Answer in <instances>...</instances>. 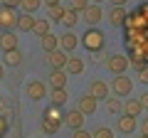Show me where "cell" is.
<instances>
[{
    "instance_id": "4316f807",
    "label": "cell",
    "mask_w": 148,
    "mask_h": 138,
    "mask_svg": "<svg viewBox=\"0 0 148 138\" xmlns=\"http://www.w3.org/2000/svg\"><path fill=\"white\" fill-rule=\"evenodd\" d=\"M64 10H67V8H62V5H59V3H57V5H52V8H49V20H52V22H62V17H64Z\"/></svg>"
},
{
    "instance_id": "277c9868",
    "label": "cell",
    "mask_w": 148,
    "mask_h": 138,
    "mask_svg": "<svg viewBox=\"0 0 148 138\" xmlns=\"http://www.w3.org/2000/svg\"><path fill=\"white\" fill-rule=\"evenodd\" d=\"M111 91L116 96H128L133 91V81L128 79V77H123V74H116L114 81H111Z\"/></svg>"
},
{
    "instance_id": "1f68e13d",
    "label": "cell",
    "mask_w": 148,
    "mask_h": 138,
    "mask_svg": "<svg viewBox=\"0 0 148 138\" xmlns=\"http://www.w3.org/2000/svg\"><path fill=\"white\" fill-rule=\"evenodd\" d=\"M72 138H91V133L84 131V126H82V128H77V131L72 133Z\"/></svg>"
},
{
    "instance_id": "ab89813d",
    "label": "cell",
    "mask_w": 148,
    "mask_h": 138,
    "mask_svg": "<svg viewBox=\"0 0 148 138\" xmlns=\"http://www.w3.org/2000/svg\"><path fill=\"white\" fill-rule=\"evenodd\" d=\"M91 3H99V5H101V3H104V0H91Z\"/></svg>"
},
{
    "instance_id": "3957f363",
    "label": "cell",
    "mask_w": 148,
    "mask_h": 138,
    "mask_svg": "<svg viewBox=\"0 0 148 138\" xmlns=\"http://www.w3.org/2000/svg\"><path fill=\"white\" fill-rule=\"evenodd\" d=\"M17 12H15V8H10V5H3L0 8V30H15L17 27Z\"/></svg>"
},
{
    "instance_id": "5bb4252c",
    "label": "cell",
    "mask_w": 148,
    "mask_h": 138,
    "mask_svg": "<svg viewBox=\"0 0 148 138\" xmlns=\"http://www.w3.org/2000/svg\"><path fill=\"white\" fill-rule=\"evenodd\" d=\"M35 12H22L20 17H17V30L20 32H32L35 30V22H37V17H32Z\"/></svg>"
},
{
    "instance_id": "d6a6232c",
    "label": "cell",
    "mask_w": 148,
    "mask_h": 138,
    "mask_svg": "<svg viewBox=\"0 0 148 138\" xmlns=\"http://www.w3.org/2000/svg\"><path fill=\"white\" fill-rule=\"evenodd\" d=\"M22 0H3V5H10V8H20Z\"/></svg>"
},
{
    "instance_id": "f35d334b",
    "label": "cell",
    "mask_w": 148,
    "mask_h": 138,
    "mask_svg": "<svg viewBox=\"0 0 148 138\" xmlns=\"http://www.w3.org/2000/svg\"><path fill=\"white\" fill-rule=\"evenodd\" d=\"M5 77V64H0V79Z\"/></svg>"
},
{
    "instance_id": "ba28073f",
    "label": "cell",
    "mask_w": 148,
    "mask_h": 138,
    "mask_svg": "<svg viewBox=\"0 0 148 138\" xmlns=\"http://www.w3.org/2000/svg\"><path fill=\"white\" fill-rule=\"evenodd\" d=\"M119 131L123 133V136H131L133 131L138 128V121H136V116H131V113H123V116H119Z\"/></svg>"
},
{
    "instance_id": "7402d4cb",
    "label": "cell",
    "mask_w": 148,
    "mask_h": 138,
    "mask_svg": "<svg viewBox=\"0 0 148 138\" xmlns=\"http://www.w3.org/2000/svg\"><path fill=\"white\" fill-rule=\"evenodd\" d=\"M42 116H45V118H52V121H62V123H64V111L57 106V104H49V106L45 109Z\"/></svg>"
},
{
    "instance_id": "83f0119b",
    "label": "cell",
    "mask_w": 148,
    "mask_h": 138,
    "mask_svg": "<svg viewBox=\"0 0 148 138\" xmlns=\"http://www.w3.org/2000/svg\"><path fill=\"white\" fill-rule=\"evenodd\" d=\"M91 138H114V131H111L109 126H99V128H94Z\"/></svg>"
},
{
    "instance_id": "8d00e7d4",
    "label": "cell",
    "mask_w": 148,
    "mask_h": 138,
    "mask_svg": "<svg viewBox=\"0 0 148 138\" xmlns=\"http://www.w3.org/2000/svg\"><path fill=\"white\" fill-rule=\"evenodd\" d=\"M109 3H111V5H126L128 0H109Z\"/></svg>"
},
{
    "instance_id": "e0dca14e",
    "label": "cell",
    "mask_w": 148,
    "mask_h": 138,
    "mask_svg": "<svg viewBox=\"0 0 148 138\" xmlns=\"http://www.w3.org/2000/svg\"><path fill=\"white\" fill-rule=\"evenodd\" d=\"M17 47V37L12 30H3V35H0V49L3 52H8V49H15Z\"/></svg>"
},
{
    "instance_id": "e575fe53",
    "label": "cell",
    "mask_w": 148,
    "mask_h": 138,
    "mask_svg": "<svg viewBox=\"0 0 148 138\" xmlns=\"http://www.w3.org/2000/svg\"><path fill=\"white\" fill-rule=\"evenodd\" d=\"M5 126H8V121L0 116V138H3V133H5Z\"/></svg>"
},
{
    "instance_id": "52a82bcc",
    "label": "cell",
    "mask_w": 148,
    "mask_h": 138,
    "mask_svg": "<svg viewBox=\"0 0 148 138\" xmlns=\"http://www.w3.org/2000/svg\"><path fill=\"white\" fill-rule=\"evenodd\" d=\"M84 118H86L84 111H79V109H69V111L64 113V126H69L72 131H77V128L84 126Z\"/></svg>"
},
{
    "instance_id": "7bdbcfd3",
    "label": "cell",
    "mask_w": 148,
    "mask_h": 138,
    "mask_svg": "<svg viewBox=\"0 0 148 138\" xmlns=\"http://www.w3.org/2000/svg\"><path fill=\"white\" fill-rule=\"evenodd\" d=\"M126 138H128V136H126Z\"/></svg>"
},
{
    "instance_id": "9a60e30c",
    "label": "cell",
    "mask_w": 148,
    "mask_h": 138,
    "mask_svg": "<svg viewBox=\"0 0 148 138\" xmlns=\"http://www.w3.org/2000/svg\"><path fill=\"white\" fill-rule=\"evenodd\" d=\"M3 64H5V67H20V64H22V52L17 47L3 52Z\"/></svg>"
},
{
    "instance_id": "8992f818",
    "label": "cell",
    "mask_w": 148,
    "mask_h": 138,
    "mask_svg": "<svg viewBox=\"0 0 148 138\" xmlns=\"http://www.w3.org/2000/svg\"><path fill=\"white\" fill-rule=\"evenodd\" d=\"M67 62H69V52H64L62 47L47 52V64L52 69H67Z\"/></svg>"
},
{
    "instance_id": "2e32d148",
    "label": "cell",
    "mask_w": 148,
    "mask_h": 138,
    "mask_svg": "<svg viewBox=\"0 0 148 138\" xmlns=\"http://www.w3.org/2000/svg\"><path fill=\"white\" fill-rule=\"evenodd\" d=\"M89 94H94L96 99H109V84L101 79H94L89 84Z\"/></svg>"
},
{
    "instance_id": "f1b7e54d",
    "label": "cell",
    "mask_w": 148,
    "mask_h": 138,
    "mask_svg": "<svg viewBox=\"0 0 148 138\" xmlns=\"http://www.w3.org/2000/svg\"><path fill=\"white\" fill-rule=\"evenodd\" d=\"M40 5H42V0H22V3H20V8L25 12H37Z\"/></svg>"
},
{
    "instance_id": "6da1fadb",
    "label": "cell",
    "mask_w": 148,
    "mask_h": 138,
    "mask_svg": "<svg viewBox=\"0 0 148 138\" xmlns=\"http://www.w3.org/2000/svg\"><path fill=\"white\" fill-rule=\"evenodd\" d=\"M82 44H84L89 52H101L106 44L104 40V32L99 30V27H86V32L82 35Z\"/></svg>"
},
{
    "instance_id": "4fadbf2b",
    "label": "cell",
    "mask_w": 148,
    "mask_h": 138,
    "mask_svg": "<svg viewBox=\"0 0 148 138\" xmlns=\"http://www.w3.org/2000/svg\"><path fill=\"white\" fill-rule=\"evenodd\" d=\"M77 44H79V37H77L72 30H67L62 37H59V47H62L64 52H72V49H77Z\"/></svg>"
},
{
    "instance_id": "ffe728a7",
    "label": "cell",
    "mask_w": 148,
    "mask_h": 138,
    "mask_svg": "<svg viewBox=\"0 0 148 138\" xmlns=\"http://www.w3.org/2000/svg\"><path fill=\"white\" fill-rule=\"evenodd\" d=\"M82 12L79 10H74V8H67V10H64V17H62V22H64V27H67V30H72L74 25H77V22L82 20Z\"/></svg>"
},
{
    "instance_id": "8fae6325",
    "label": "cell",
    "mask_w": 148,
    "mask_h": 138,
    "mask_svg": "<svg viewBox=\"0 0 148 138\" xmlns=\"http://www.w3.org/2000/svg\"><path fill=\"white\" fill-rule=\"evenodd\" d=\"M126 17H128V10L123 5H114V10L109 12V22H111V25H116V27L126 25Z\"/></svg>"
},
{
    "instance_id": "f546056e",
    "label": "cell",
    "mask_w": 148,
    "mask_h": 138,
    "mask_svg": "<svg viewBox=\"0 0 148 138\" xmlns=\"http://www.w3.org/2000/svg\"><path fill=\"white\" fill-rule=\"evenodd\" d=\"M89 5H91V0H69V8H74V10H79V12H84Z\"/></svg>"
},
{
    "instance_id": "9c48e42d",
    "label": "cell",
    "mask_w": 148,
    "mask_h": 138,
    "mask_svg": "<svg viewBox=\"0 0 148 138\" xmlns=\"http://www.w3.org/2000/svg\"><path fill=\"white\" fill-rule=\"evenodd\" d=\"M96 104H99V99H96L94 94H89V91H86V94H84V96L79 99V104H77V109H79V111H84L86 116H91V113L96 111Z\"/></svg>"
},
{
    "instance_id": "74e56055",
    "label": "cell",
    "mask_w": 148,
    "mask_h": 138,
    "mask_svg": "<svg viewBox=\"0 0 148 138\" xmlns=\"http://www.w3.org/2000/svg\"><path fill=\"white\" fill-rule=\"evenodd\" d=\"M42 3H45V5H47V8H52V5H57L59 0H42Z\"/></svg>"
},
{
    "instance_id": "d6986e66",
    "label": "cell",
    "mask_w": 148,
    "mask_h": 138,
    "mask_svg": "<svg viewBox=\"0 0 148 138\" xmlns=\"http://www.w3.org/2000/svg\"><path fill=\"white\" fill-rule=\"evenodd\" d=\"M146 111L141 104V99H128L126 104H123V113H131V116H141V113Z\"/></svg>"
},
{
    "instance_id": "30bf717a",
    "label": "cell",
    "mask_w": 148,
    "mask_h": 138,
    "mask_svg": "<svg viewBox=\"0 0 148 138\" xmlns=\"http://www.w3.org/2000/svg\"><path fill=\"white\" fill-rule=\"evenodd\" d=\"M69 72L67 69H52L49 72V89H59V86H67Z\"/></svg>"
},
{
    "instance_id": "b9f144b4",
    "label": "cell",
    "mask_w": 148,
    "mask_h": 138,
    "mask_svg": "<svg viewBox=\"0 0 148 138\" xmlns=\"http://www.w3.org/2000/svg\"><path fill=\"white\" fill-rule=\"evenodd\" d=\"M0 3H3V0H0Z\"/></svg>"
},
{
    "instance_id": "484cf974",
    "label": "cell",
    "mask_w": 148,
    "mask_h": 138,
    "mask_svg": "<svg viewBox=\"0 0 148 138\" xmlns=\"http://www.w3.org/2000/svg\"><path fill=\"white\" fill-rule=\"evenodd\" d=\"M35 35H40V37H42V35H47L49 32V17H40V20L35 22Z\"/></svg>"
},
{
    "instance_id": "60d3db41",
    "label": "cell",
    "mask_w": 148,
    "mask_h": 138,
    "mask_svg": "<svg viewBox=\"0 0 148 138\" xmlns=\"http://www.w3.org/2000/svg\"><path fill=\"white\" fill-rule=\"evenodd\" d=\"M138 138H148V133H143V136H138Z\"/></svg>"
},
{
    "instance_id": "d4e9b609",
    "label": "cell",
    "mask_w": 148,
    "mask_h": 138,
    "mask_svg": "<svg viewBox=\"0 0 148 138\" xmlns=\"http://www.w3.org/2000/svg\"><path fill=\"white\" fill-rule=\"evenodd\" d=\"M62 128V121H52V118H42V133H49V136H54V133Z\"/></svg>"
},
{
    "instance_id": "ac0fdd59",
    "label": "cell",
    "mask_w": 148,
    "mask_h": 138,
    "mask_svg": "<svg viewBox=\"0 0 148 138\" xmlns=\"http://www.w3.org/2000/svg\"><path fill=\"white\" fill-rule=\"evenodd\" d=\"M67 99H69V94H67V89H64V86H59V89H52V91H49V104L64 106V104H67Z\"/></svg>"
},
{
    "instance_id": "836d02e7",
    "label": "cell",
    "mask_w": 148,
    "mask_h": 138,
    "mask_svg": "<svg viewBox=\"0 0 148 138\" xmlns=\"http://www.w3.org/2000/svg\"><path fill=\"white\" fill-rule=\"evenodd\" d=\"M141 104H143V109H148V91L141 94Z\"/></svg>"
},
{
    "instance_id": "7a4b0ae2",
    "label": "cell",
    "mask_w": 148,
    "mask_h": 138,
    "mask_svg": "<svg viewBox=\"0 0 148 138\" xmlns=\"http://www.w3.org/2000/svg\"><path fill=\"white\" fill-rule=\"evenodd\" d=\"M128 67L131 64H128L126 54H109V59H106V69H109L111 74H123Z\"/></svg>"
},
{
    "instance_id": "603a6c76",
    "label": "cell",
    "mask_w": 148,
    "mask_h": 138,
    "mask_svg": "<svg viewBox=\"0 0 148 138\" xmlns=\"http://www.w3.org/2000/svg\"><path fill=\"white\" fill-rule=\"evenodd\" d=\"M67 72H69L72 77L82 74V72H84V62H82V57H69V62H67Z\"/></svg>"
},
{
    "instance_id": "44dd1931",
    "label": "cell",
    "mask_w": 148,
    "mask_h": 138,
    "mask_svg": "<svg viewBox=\"0 0 148 138\" xmlns=\"http://www.w3.org/2000/svg\"><path fill=\"white\" fill-rule=\"evenodd\" d=\"M40 42H42V49H45V52H52V49L59 47V37H57V35H52V32L42 35V37H40Z\"/></svg>"
},
{
    "instance_id": "4dcf8cb0",
    "label": "cell",
    "mask_w": 148,
    "mask_h": 138,
    "mask_svg": "<svg viewBox=\"0 0 148 138\" xmlns=\"http://www.w3.org/2000/svg\"><path fill=\"white\" fill-rule=\"evenodd\" d=\"M138 81H141V84H148V64L143 69H138Z\"/></svg>"
},
{
    "instance_id": "7c38bea8",
    "label": "cell",
    "mask_w": 148,
    "mask_h": 138,
    "mask_svg": "<svg viewBox=\"0 0 148 138\" xmlns=\"http://www.w3.org/2000/svg\"><path fill=\"white\" fill-rule=\"evenodd\" d=\"M27 96H30L32 101H40L47 96V86L42 84V81H30L27 84Z\"/></svg>"
},
{
    "instance_id": "cb8c5ba5",
    "label": "cell",
    "mask_w": 148,
    "mask_h": 138,
    "mask_svg": "<svg viewBox=\"0 0 148 138\" xmlns=\"http://www.w3.org/2000/svg\"><path fill=\"white\" fill-rule=\"evenodd\" d=\"M106 109H109L111 113L121 116V113H123V101L119 99V96H109V99H106Z\"/></svg>"
},
{
    "instance_id": "5b68a950",
    "label": "cell",
    "mask_w": 148,
    "mask_h": 138,
    "mask_svg": "<svg viewBox=\"0 0 148 138\" xmlns=\"http://www.w3.org/2000/svg\"><path fill=\"white\" fill-rule=\"evenodd\" d=\"M101 17H104V10H101L99 3H91V5L82 12V20L86 22V27H96L101 22Z\"/></svg>"
},
{
    "instance_id": "d590c367",
    "label": "cell",
    "mask_w": 148,
    "mask_h": 138,
    "mask_svg": "<svg viewBox=\"0 0 148 138\" xmlns=\"http://www.w3.org/2000/svg\"><path fill=\"white\" fill-rule=\"evenodd\" d=\"M141 133H148V116L141 121Z\"/></svg>"
}]
</instances>
